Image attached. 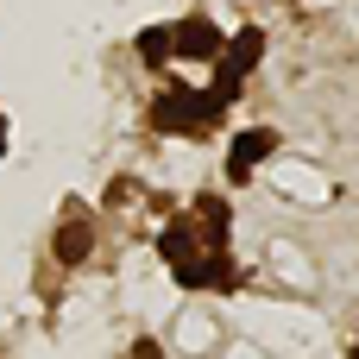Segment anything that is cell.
Wrapping results in <instances>:
<instances>
[{
    "label": "cell",
    "instance_id": "6da1fadb",
    "mask_svg": "<svg viewBox=\"0 0 359 359\" xmlns=\"http://www.w3.org/2000/svg\"><path fill=\"white\" fill-rule=\"evenodd\" d=\"M151 126H158V133H196V126H208V114H202V95H183V88H170V95L151 107Z\"/></svg>",
    "mask_w": 359,
    "mask_h": 359
},
{
    "label": "cell",
    "instance_id": "7a4b0ae2",
    "mask_svg": "<svg viewBox=\"0 0 359 359\" xmlns=\"http://www.w3.org/2000/svg\"><path fill=\"white\" fill-rule=\"evenodd\" d=\"M170 50H177V57H221V32H215V19L189 13L183 25H170Z\"/></svg>",
    "mask_w": 359,
    "mask_h": 359
},
{
    "label": "cell",
    "instance_id": "3957f363",
    "mask_svg": "<svg viewBox=\"0 0 359 359\" xmlns=\"http://www.w3.org/2000/svg\"><path fill=\"white\" fill-rule=\"evenodd\" d=\"M271 151H278V133H265V126L240 133V139H233V158H227V177H233V183H246V177H252V164H259V158H271Z\"/></svg>",
    "mask_w": 359,
    "mask_h": 359
},
{
    "label": "cell",
    "instance_id": "277c9868",
    "mask_svg": "<svg viewBox=\"0 0 359 359\" xmlns=\"http://www.w3.org/2000/svg\"><path fill=\"white\" fill-rule=\"evenodd\" d=\"M259 50H265V32H259V25H246V32H233V44H221V57H227L221 69H233V76H246V69L259 63Z\"/></svg>",
    "mask_w": 359,
    "mask_h": 359
},
{
    "label": "cell",
    "instance_id": "5b68a950",
    "mask_svg": "<svg viewBox=\"0 0 359 359\" xmlns=\"http://www.w3.org/2000/svg\"><path fill=\"white\" fill-rule=\"evenodd\" d=\"M158 252H164V265H170L177 284H183L189 265H196V240H189V227H164V233H158Z\"/></svg>",
    "mask_w": 359,
    "mask_h": 359
},
{
    "label": "cell",
    "instance_id": "8992f818",
    "mask_svg": "<svg viewBox=\"0 0 359 359\" xmlns=\"http://www.w3.org/2000/svg\"><path fill=\"white\" fill-rule=\"evenodd\" d=\"M196 215H202V240H208V246H227V202H221V196H202Z\"/></svg>",
    "mask_w": 359,
    "mask_h": 359
},
{
    "label": "cell",
    "instance_id": "52a82bcc",
    "mask_svg": "<svg viewBox=\"0 0 359 359\" xmlns=\"http://www.w3.org/2000/svg\"><path fill=\"white\" fill-rule=\"evenodd\" d=\"M88 246H95V233H88L82 221H69V227L57 233V259H63V265H82V259H88Z\"/></svg>",
    "mask_w": 359,
    "mask_h": 359
},
{
    "label": "cell",
    "instance_id": "ba28073f",
    "mask_svg": "<svg viewBox=\"0 0 359 359\" xmlns=\"http://www.w3.org/2000/svg\"><path fill=\"white\" fill-rule=\"evenodd\" d=\"M139 57H145V63H164V57H170V25L139 32Z\"/></svg>",
    "mask_w": 359,
    "mask_h": 359
},
{
    "label": "cell",
    "instance_id": "9c48e42d",
    "mask_svg": "<svg viewBox=\"0 0 359 359\" xmlns=\"http://www.w3.org/2000/svg\"><path fill=\"white\" fill-rule=\"evenodd\" d=\"M0 151H6V114H0Z\"/></svg>",
    "mask_w": 359,
    "mask_h": 359
}]
</instances>
